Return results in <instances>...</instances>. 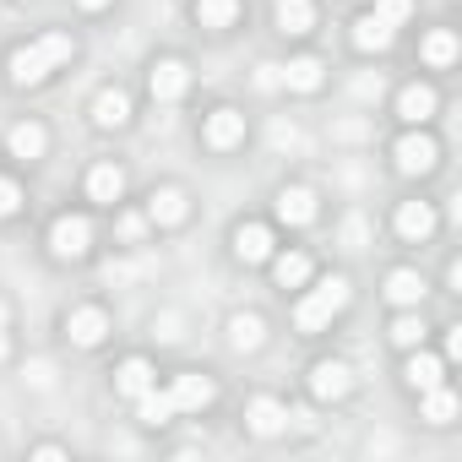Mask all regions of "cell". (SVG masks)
<instances>
[{"mask_svg": "<svg viewBox=\"0 0 462 462\" xmlns=\"http://www.w3.org/2000/svg\"><path fill=\"white\" fill-rule=\"evenodd\" d=\"M71 33H50V39H39V44H23L12 60H6V71H12V82L17 88H33V82H44L55 66H66L71 60Z\"/></svg>", "mask_w": 462, "mask_h": 462, "instance_id": "cell-1", "label": "cell"}, {"mask_svg": "<svg viewBox=\"0 0 462 462\" xmlns=\"http://www.w3.org/2000/svg\"><path fill=\"white\" fill-rule=\"evenodd\" d=\"M343 305H348V283H343V278H327L321 289H310V294L300 300V310H294V327H300V332H321V327H327V321H332Z\"/></svg>", "mask_w": 462, "mask_h": 462, "instance_id": "cell-2", "label": "cell"}, {"mask_svg": "<svg viewBox=\"0 0 462 462\" xmlns=\"http://www.w3.org/2000/svg\"><path fill=\"white\" fill-rule=\"evenodd\" d=\"M88 245H93V228H88V217H55V228H50V251H55L60 262H77V256H88Z\"/></svg>", "mask_w": 462, "mask_h": 462, "instance_id": "cell-3", "label": "cell"}, {"mask_svg": "<svg viewBox=\"0 0 462 462\" xmlns=\"http://www.w3.org/2000/svg\"><path fill=\"white\" fill-rule=\"evenodd\" d=\"M435 158H440V147H435V136H424V131H408V136L397 142V169H402V174H430Z\"/></svg>", "mask_w": 462, "mask_h": 462, "instance_id": "cell-4", "label": "cell"}, {"mask_svg": "<svg viewBox=\"0 0 462 462\" xmlns=\"http://www.w3.org/2000/svg\"><path fill=\"white\" fill-rule=\"evenodd\" d=\"M348 386H354V370H348L343 359H321V365L310 370V392H316L321 402H337V397H348Z\"/></svg>", "mask_w": 462, "mask_h": 462, "instance_id": "cell-5", "label": "cell"}, {"mask_svg": "<svg viewBox=\"0 0 462 462\" xmlns=\"http://www.w3.org/2000/svg\"><path fill=\"white\" fill-rule=\"evenodd\" d=\"M245 142V115L240 109H212L207 115V147L228 152V147H240Z\"/></svg>", "mask_w": 462, "mask_h": 462, "instance_id": "cell-6", "label": "cell"}, {"mask_svg": "<svg viewBox=\"0 0 462 462\" xmlns=\"http://www.w3.org/2000/svg\"><path fill=\"white\" fill-rule=\"evenodd\" d=\"M169 402H174V413H180V408H185V413H201V408L212 402V381H207V375H196V370H185V375H174Z\"/></svg>", "mask_w": 462, "mask_h": 462, "instance_id": "cell-7", "label": "cell"}, {"mask_svg": "<svg viewBox=\"0 0 462 462\" xmlns=\"http://www.w3.org/2000/svg\"><path fill=\"white\" fill-rule=\"evenodd\" d=\"M147 88H152V98H158V104H174V98L190 88L185 60H158V66H152V77H147Z\"/></svg>", "mask_w": 462, "mask_h": 462, "instance_id": "cell-8", "label": "cell"}, {"mask_svg": "<svg viewBox=\"0 0 462 462\" xmlns=\"http://www.w3.org/2000/svg\"><path fill=\"white\" fill-rule=\"evenodd\" d=\"M235 256L240 262H273V228H262V223H245V228H235Z\"/></svg>", "mask_w": 462, "mask_h": 462, "instance_id": "cell-9", "label": "cell"}, {"mask_svg": "<svg viewBox=\"0 0 462 462\" xmlns=\"http://www.w3.org/2000/svg\"><path fill=\"white\" fill-rule=\"evenodd\" d=\"M66 332H71V343H82V348H93V343H104V332H109V316H104L98 305H82V310H71V321H66Z\"/></svg>", "mask_w": 462, "mask_h": 462, "instance_id": "cell-10", "label": "cell"}, {"mask_svg": "<svg viewBox=\"0 0 462 462\" xmlns=\"http://www.w3.org/2000/svg\"><path fill=\"white\" fill-rule=\"evenodd\" d=\"M278 217H283L289 228H305V223L316 217V190H305V185H289V190L278 196Z\"/></svg>", "mask_w": 462, "mask_h": 462, "instance_id": "cell-11", "label": "cell"}, {"mask_svg": "<svg viewBox=\"0 0 462 462\" xmlns=\"http://www.w3.org/2000/svg\"><path fill=\"white\" fill-rule=\"evenodd\" d=\"M278 77H283V88H294V93H316L327 71H321V60H316V55H300V60L278 66Z\"/></svg>", "mask_w": 462, "mask_h": 462, "instance_id": "cell-12", "label": "cell"}, {"mask_svg": "<svg viewBox=\"0 0 462 462\" xmlns=\"http://www.w3.org/2000/svg\"><path fill=\"white\" fill-rule=\"evenodd\" d=\"M397 115H402L408 125H424V120L435 115V88H424V82L402 88V93H397Z\"/></svg>", "mask_w": 462, "mask_h": 462, "instance_id": "cell-13", "label": "cell"}, {"mask_svg": "<svg viewBox=\"0 0 462 462\" xmlns=\"http://www.w3.org/2000/svg\"><path fill=\"white\" fill-rule=\"evenodd\" d=\"M120 190H125V174H120L115 163H93V169H88V196H93V201L115 207V201H120Z\"/></svg>", "mask_w": 462, "mask_h": 462, "instance_id": "cell-14", "label": "cell"}, {"mask_svg": "<svg viewBox=\"0 0 462 462\" xmlns=\"http://www.w3.org/2000/svg\"><path fill=\"white\" fill-rule=\"evenodd\" d=\"M397 235H402V240H430V235H435V212H430L424 201H408V207L397 212Z\"/></svg>", "mask_w": 462, "mask_h": 462, "instance_id": "cell-15", "label": "cell"}, {"mask_svg": "<svg viewBox=\"0 0 462 462\" xmlns=\"http://www.w3.org/2000/svg\"><path fill=\"white\" fill-rule=\"evenodd\" d=\"M93 120H98V125H125V120H131V98H125L120 88H104V93L93 98Z\"/></svg>", "mask_w": 462, "mask_h": 462, "instance_id": "cell-16", "label": "cell"}, {"mask_svg": "<svg viewBox=\"0 0 462 462\" xmlns=\"http://www.w3.org/2000/svg\"><path fill=\"white\" fill-rule=\"evenodd\" d=\"M147 217L152 223H180L185 217V190H174V185H163V190H152V201H147Z\"/></svg>", "mask_w": 462, "mask_h": 462, "instance_id": "cell-17", "label": "cell"}, {"mask_svg": "<svg viewBox=\"0 0 462 462\" xmlns=\"http://www.w3.org/2000/svg\"><path fill=\"white\" fill-rule=\"evenodd\" d=\"M147 386H152V365H147V359H125V365L115 370V392H120V397H142Z\"/></svg>", "mask_w": 462, "mask_h": 462, "instance_id": "cell-18", "label": "cell"}, {"mask_svg": "<svg viewBox=\"0 0 462 462\" xmlns=\"http://www.w3.org/2000/svg\"><path fill=\"white\" fill-rule=\"evenodd\" d=\"M386 300H392V305H419V300H424V278L408 273V267H397V273L386 278Z\"/></svg>", "mask_w": 462, "mask_h": 462, "instance_id": "cell-19", "label": "cell"}, {"mask_svg": "<svg viewBox=\"0 0 462 462\" xmlns=\"http://www.w3.org/2000/svg\"><path fill=\"white\" fill-rule=\"evenodd\" d=\"M245 419H251V430H256V435H278V430L289 424V413H283V402H273V397H256Z\"/></svg>", "mask_w": 462, "mask_h": 462, "instance_id": "cell-20", "label": "cell"}, {"mask_svg": "<svg viewBox=\"0 0 462 462\" xmlns=\"http://www.w3.org/2000/svg\"><path fill=\"white\" fill-rule=\"evenodd\" d=\"M240 0H196V23L201 28H235Z\"/></svg>", "mask_w": 462, "mask_h": 462, "instance_id": "cell-21", "label": "cell"}, {"mask_svg": "<svg viewBox=\"0 0 462 462\" xmlns=\"http://www.w3.org/2000/svg\"><path fill=\"white\" fill-rule=\"evenodd\" d=\"M44 147H50L44 125H33V120L12 125V152H17V158H44Z\"/></svg>", "mask_w": 462, "mask_h": 462, "instance_id": "cell-22", "label": "cell"}, {"mask_svg": "<svg viewBox=\"0 0 462 462\" xmlns=\"http://www.w3.org/2000/svg\"><path fill=\"white\" fill-rule=\"evenodd\" d=\"M310 23H316L310 0H278V28L283 33H310Z\"/></svg>", "mask_w": 462, "mask_h": 462, "instance_id": "cell-23", "label": "cell"}, {"mask_svg": "<svg viewBox=\"0 0 462 462\" xmlns=\"http://www.w3.org/2000/svg\"><path fill=\"white\" fill-rule=\"evenodd\" d=\"M354 44H359L365 55H370V50H386V44H392V28L370 12V17H359V23H354Z\"/></svg>", "mask_w": 462, "mask_h": 462, "instance_id": "cell-24", "label": "cell"}, {"mask_svg": "<svg viewBox=\"0 0 462 462\" xmlns=\"http://www.w3.org/2000/svg\"><path fill=\"white\" fill-rule=\"evenodd\" d=\"M402 375H408L413 392H430V386H440V359H435V354H413Z\"/></svg>", "mask_w": 462, "mask_h": 462, "instance_id": "cell-25", "label": "cell"}, {"mask_svg": "<svg viewBox=\"0 0 462 462\" xmlns=\"http://www.w3.org/2000/svg\"><path fill=\"white\" fill-rule=\"evenodd\" d=\"M169 413H174L169 392H152V386H147V392L136 397V419H142V424H169Z\"/></svg>", "mask_w": 462, "mask_h": 462, "instance_id": "cell-26", "label": "cell"}, {"mask_svg": "<svg viewBox=\"0 0 462 462\" xmlns=\"http://www.w3.org/2000/svg\"><path fill=\"white\" fill-rule=\"evenodd\" d=\"M273 273H278V283H283V289H300V283L310 278V262H305L300 251H289V256H278V262H273Z\"/></svg>", "mask_w": 462, "mask_h": 462, "instance_id": "cell-27", "label": "cell"}, {"mask_svg": "<svg viewBox=\"0 0 462 462\" xmlns=\"http://www.w3.org/2000/svg\"><path fill=\"white\" fill-rule=\"evenodd\" d=\"M424 419H430V424H451V419H457V397L440 392V386H430V392H424Z\"/></svg>", "mask_w": 462, "mask_h": 462, "instance_id": "cell-28", "label": "cell"}, {"mask_svg": "<svg viewBox=\"0 0 462 462\" xmlns=\"http://www.w3.org/2000/svg\"><path fill=\"white\" fill-rule=\"evenodd\" d=\"M228 343L235 348H262V321L256 316H235L228 321Z\"/></svg>", "mask_w": 462, "mask_h": 462, "instance_id": "cell-29", "label": "cell"}, {"mask_svg": "<svg viewBox=\"0 0 462 462\" xmlns=\"http://www.w3.org/2000/svg\"><path fill=\"white\" fill-rule=\"evenodd\" d=\"M424 60H430V66H451V60H457V39H451L446 28L430 33V39H424Z\"/></svg>", "mask_w": 462, "mask_h": 462, "instance_id": "cell-30", "label": "cell"}, {"mask_svg": "<svg viewBox=\"0 0 462 462\" xmlns=\"http://www.w3.org/2000/svg\"><path fill=\"white\" fill-rule=\"evenodd\" d=\"M392 343H397V348H419V343H424V321H419V316H397V321H392Z\"/></svg>", "mask_w": 462, "mask_h": 462, "instance_id": "cell-31", "label": "cell"}, {"mask_svg": "<svg viewBox=\"0 0 462 462\" xmlns=\"http://www.w3.org/2000/svg\"><path fill=\"white\" fill-rule=\"evenodd\" d=\"M375 17H381L386 28H402V23L413 17V0H375Z\"/></svg>", "mask_w": 462, "mask_h": 462, "instance_id": "cell-32", "label": "cell"}, {"mask_svg": "<svg viewBox=\"0 0 462 462\" xmlns=\"http://www.w3.org/2000/svg\"><path fill=\"white\" fill-rule=\"evenodd\" d=\"M23 207V190H17V180H6V174H0V217H12Z\"/></svg>", "mask_w": 462, "mask_h": 462, "instance_id": "cell-33", "label": "cell"}, {"mask_svg": "<svg viewBox=\"0 0 462 462\" xmlns=\"http://www.w3.org/2000/svg\"><path fill=\"white\" fill-rule=\"evenodd\" d=\"M354 93H359V98H381V77H359Z\"/></svg>", "mask_w": 462, "mask_h": 462, "instance_id": "cell-34", "label": "cell"}, {"mask_svg": "<svg viewBox=\"0 0 462 462\" xmlns=\"http://www.w3.org/2000/svg\"><path fill=\"white\" fill-rule=\"evenodd\" d=\"M158 337L174 343V337H180V316H163V321H158Z\"/></svg>", "mask_w": 462, "mask_h": 462, "instance_id": "cell-35", "label": "cell"}, {"mask_svg": "<svg viewBox=\"0 0 462 462\" xmlns=\"http://www.w3.org/2000/svg\"><path fill=\"white\" fill-rule=\"evenodd\" d=\"M120 235L125 240H142V217H120Z\"/></svg>", "mask_w": 462, "mask_h": 462, "instance_id": "cell-36", "label": "cell"}, {"mask_svg": "<svg viewBox=\"0 0 462 462\" xmlns=\"http://www.w3.org/2000/svg\"><path fill=\"white\" fill-rule=\"evenodd\" d=\"M262 88H283V77H278V66H262V77H256Z\"/></svg>", "mask_w": 462, "mask_h": 462, "instance_id": "cell-37", "label": "cell"}, {"mask_svg": "<svg viewBox=\"0 0 462 462\" xmlns=\"http://www.w3.org/2000/svg\"><path fill=\"white\" fill-rule=\"evenodd\" d=\"M77 6H82V12H104V6H109V0H77Z\"/></svg>", "mask_w": 462, "mask_h": 462, "instance_id": "cell-38", "label": "cell"}, {"mask_svg": "<svg viewBox=\"0 0 462 462\" xmlns=\"http://www.w3.org/2000/svg\"><path fill=\"white\" fill-rule=\"evenodd\" d=\"M0 327H6V305H0Z\"/></svg>", "mask_w": 462, "mask_h": 462, "instance_id": "cell-39", "label": "cell"}, {"mask_svg": "<svg viewBox=\"0 0 462 462\" xmlns=\"http://www.w3.org/2000/svg\"><path fill=\"white\" fill-rule=\"evenodd\" d=\"M0 359H6V337H0Z\"/></svg>", "mask_w": 462, "mask_h": 462, "instance_id": "cell-40", "label": "cell"}]
</instances>
